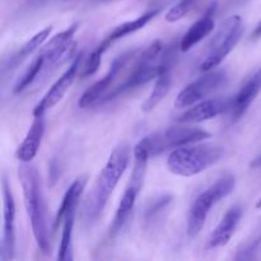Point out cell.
<instances>
[{"instance_id": "1", "label": "cell", "mask_w": 261, "mask_h": 261, "mask_svg": "<svg viewBox=\"0 0 261 261\" xmlns=\"http://www.w3.org/2000/svg\"><path fill=\"white\" fill-rule=\"evenodd\" d=\"M176 58V45L171 43L165 46L162 41L157 40L150 43L147 48L138 51L134 64L126 78L115 86L101 102L111 101L126 92L139 88L140 86L149 83L157 78L165 69H172L173 60Z\"/></svg>"}, {"instance_id": "2", "label": "cell", "mask_w": 261, "mask_h": 261, "mask_svg": "<svg viewBox=\"0 0 261 261\" xmlns=\"http://www.w3.org/2000/svg\"><path fill=\"white\" fill-rule=\"evenodd\" d=\"M18 177L22 186L25 212L30 219L36 244L41 251L47 254L50 251L47 208L37 168L31 163H22L18 168Z\"/></svg>"}, {"instance_id": "3", "label": "cell", "mask_w": 261, "mask_h": 261, "mask_svg": "<svg viewBox=\"0 0 261 261\" xmlns=\"http://www.w3.org/2000/svg\"><path fill=\"white\" fill-rule=\"evenodd\" d=\"M130 162V145L122 142L112 149L106 165L102 168L91 199L87 204L88 221L93 222L101 217L110 200V196L116 189Z\"/></svg>"}, {"instance_id": "4", "label": "cell", "mask_w": 261, "mask_h": 261, "mask_svg": "<svg viewBox=\"0 0 261 261\" xmlns=\"http://www.w3.org/2000/svg\"><path fill=\"white\" fill-rule=\"evenodd\" d=\"M224 154V148L214 144H188L173 149L167 158V168L173 175L193 177L216 165Z\"/></svg>"}, {"instance_id": "5", "label": "cell", "mask_w": 261, "mask_h": 261, "mask_svg": "<svg viewBox=\"0 0 261 261\" xmlns=\"http://www.w3.org/2000/svg\"><path fill=\"white\" fill-rule=\"evenodd\" d=\"M236 188V177L233 175H224L201 191L191 204L188 213L186 232L190 239H195L208 219L212 208L222 199L227 198Z\"/></svg>"}, {"instance_id": "6", "label": "cell", "mask_w": 261, "mask_h": 261, "mask_svg": "<svg viewBox=\"0 0 261 261\" xmlns=\"http://www.w3.org/2000/svg\"><path fill=\"white\" fill-rule=\"evenodd\" d=\"M211 133L201 127L193 126H173L168 129L160 130L143 138L134 147V149L143 150L149 155H158L166 150H173L194 143H200L209 139Z\"/></svg>"}, {"instance_id": "7", "label": "cell", "mask_w": 261, "mask_h": 261, "mask_svg": "<svg viewBox=\"0 0 261 261\" xmlns=\"http://www.w3.org/2000/svg\"><path fill=\"white\" fill-rule=\"evenodd\" d=\"M134 153V167H133L132 175H130L129 182L125 188L124 194H122L120 203L117 205L116 213H115L112 223L109 229V236L111 239L116 237L120 233L124 226L126 224L133 209H134L137 199L139 196L140 190L144 185L145 172H147V165L149 161V155L145 152L139 149L133 150Z\"/></svg>"}, {"instance_id": "8", "label": "cell", "mask_w": 261, "mask_h": 261, "mask_svg": "<svg viewBox=\"0 0 261 261\" xmlns=\"http://www.w3.org/2000/svg\"><path fill=\"white\" fill-rule=\"evenodd\" d=\"M244 31V20L240 15H231L222 22L209 45L208 55L201 63L200 70L205 73L218 68L240 42Z\"/></svg>"}, {"instance_id": "9", "label": "cell", "mask_w": 261, "mask_h": 261, "mask_svg": "<svg viewBox=\"0 0 261 261\" xmlns=\"http://www.w3.org/2000/svg\"><path fill=\"white\" fill-rule=\"evenodd\" d=\"M228 82V74L226 70H209L198 79L185 87L175 99L176 109H186L203 101L216 91L226 86Z\"/></svg>"}, {"instance_id": "10", "label": "cell", "mask_w": 261, "mask_h": 261, "mask_svg": "<svg viewBox=\"0 0 261 261\" xmlns=\"http://www.w3.org/2000/svg\"><path fill=\"white\" fill-rule=\"evenodd\" d=\"M138 51L139 50H132L117 56V58L111 63L109 71L105 74L103 78L97 81L93 86L89 87V88L82 94L81 98H79L78 101V106L81 107V109H87V107L92 106V105L97 103V102H101L102 99H103V97L114 88L112 84L116 82V79L119 78L120 74L122 73V70L126 68L127 63L137 55Z\"/></svg>"}, {"instance_id": "11", "label": "cell", "mask_w": 261, "mask_h": 261, "mask_svg": "<svg viewBox=\"0 0 261 261\" xmlns=\"http://www.w3.org/2000/svg\"><path fill=\"white\" fill-rule=\"evenodd\" d=\"M3 240L0 259L13 260L15 255V203L7 176L3 175Z\"/></svg>"}, {"instance_id": "12", "label": "cell", "mask_w": 261, "mask_h": 261, "mask_svg": "<svg viewBox=\"0 0 261 261\" xmlns=\"http://www.w3.org/2000/svg\"><path fill=\"white\" fill-rule=\"evenodd\" d=\"M81 61L82 55L76 56L73 60V63H71V65L69 66V68L61 74L60 78H58V81L51 86V88L46 92L45 96L38 101V103L36 105L35 109H33V117L45 116V114L48 110L55 107L56 105L64 98L65 93L68 92V89L70 88L73 82L75 81V76L76 74H78L79 68H81Z\"/></svg>"}, {"instance_id": "13", "label": "cell", "mask_w": 261, "mask_h": 261, "mask_svg": "<svg viewBox=\"0 0 261 261\" xmlns=\"http://www.w3.org/2000/svg\"><path fill=\"white\" fill-rule=\"evenodd\" d=\"M232 105H233V97L203 99L178 116L177 121L181 124H198V122L208 121L224 112L231 111Z\"/></svg>"}, {"instance_id": "14", "label": "cell", "mask_w": 261, "mask_h": 261, "mask_svg": "<svg viewBox=\"0 0 261 261\" xmlns=\"http://www.w3.org/2000/svg\"><path fill=\"white\" fill-rule=\"evenodd\" d=\"M78 23H73L66 30L59 32L47 43L43 45L40 54L45 59V71L50 70L53 66L58 65L61 59L66 55L69 48L73 45V38L78 31Z\"/></svg>"}, {"instance_id": "15", "label": "cell", "mask_w": 261, "mask_h": 261, "mask_svg": "<svg viewBox=\"0 0 261 261\" xmlns=\"http://www.w3.org/2000/svg\"><path fill=\"white\" fill-rule=\"evenodd\" d=\"M261 91V68L247 76L246 81L241 84L236 96H233L231 116L232 121H239L247 112L249 107L257 97Z\"/></svg>"}, {"instance_id": "16", "label": "cell", "mask_w": 261, "mask_h": 261, "mask_svg": "<svg viewBox=\"0 0 261 261\" xmlns=\"http://www.w3.org/2000/svg\"><path fill=\"white\" fill-rule=\"evenodd\" d=\"M244 216V208L241 204H234L227 211L218 226L212 232L208 241L209 249H217V247L226 246L231 239L233 237L240 222Z\"/></svg>"}, {"instance_id": "17", "label": "cell", "mask_w": 261, "mask_h": 261, "mask_svg": "<svg viewBox=\"0 0 261 261\" xmlns=\"http://www.w3.org/2000/svg\"><path fill=\"white\" fill-rule=\"evenodd\" d=\"M217 4H212L205 12V14L196 20L188 31L185 35L181 38L178 47L181 51L186 53V51L191 50L195 45H198L200 41L208 37L212 32H213L214 27H216V22H214V15H216Z\"/></svg>"}, {"instance_id": "18", "label": "cell", "mask_w": 261, "mask_h": 261, "mask_svg": "<svg viewBox=\"0 0 261 261\" xmlns=\"http://www.w3.org/2000/svg\"><path fill=\"white\" fill-rule=\"evenodd\" d=\"M45 116H35L24 139L20 143L15 153L17 160L20 163H31L33 158L37 155L43 134H45Z\"/></svg>"}, {"instance_id": "19", "label": "cell", "mask_w": 261, "mask_h": 261, "mask_svg": "<svg viewBox=\"0 0 261 261\" xmlns=\"http://www.w3.org/2000/svg\"><path fill=\"white\" fill-rule=\"evenodd\" d=\"M51 32H53V25H47V27H45L43 30L38 31L35 36H32L19 50L15 51V53L5 61L2 69L3 75H5V73L12 71L13 69L17 68V66L19 65L23 60H25L31 54L35 53L40 46H42L43 43L47 41V38L50 37Z\"/></svg>"}, {"instance_id": "20", "label": "cell", "mask_w": 261, "mask_h": 261, "mask_svg": "<svg viewBox=\"0 0 261 261\" xmlns=\"http://www.w3.org/2000/svg\"><path fill=\"white\" fill-rule=\"evenodd\" d=\"M161 12V8H155V9H150L148 12H145L144 14H142L140 17H138L137 19L129 20V22H125L119 24L117 27H115L111 32L107 35V37L105 38L102 42L106 43L107 46H111L115 41L121 40V38L126 37V36L132 35V33L138 32V31L143 30L153 18L157 17Z\"/></svg>"}, {"instance_id": "21", "label": "cell", "mask_w": 261, "mask_h": 261, "mask_svg": "<svg viewBox=\"0 0 261 261\" xmlns=\"http://www.w3.org/2000/svg\"><path fill=\"white\" fill-rule=\"evenodd\" d=\"M87 185V176H79L76 180H74V182L71 184L68 188L66 193L64 194V198L61 200L60 205H59L58 212H56L55 217V224H54V229L58 231L59 227L63 223V219L65 217V214L68 213L69 209H71L73 206H78L79 201H81V196L83 194L84 189Z\"/></svg>"}, {"instance_id": "22", "label": "cell", "mask_w": 261, "mask_h": 261, "mask_svg": "<svg viewBox=\"0 0 261 261\" xmlns=\"http://www.w3.org/2000/svg\"><path fill=\"white\" fill-rule=\"evenodd\" d=\"M172 195H161L150 200V203L145 206L143 213V222L147 229H154L155 227L162 223L168 213V209L172 205Z\"/></svg>"}, {"instance_id": "23", "label": "cell", "mask_w": 261, "mask_h": 261, "mask_svg": "<svg viewBox=\"0 0 261 261\" xmlns=\"http://www.w3.org/2000/svg\"><path fill=\"white\" fill-rule=\"evenodd\" d=\"M171 70L172 69H165L162 73L155 78L154 87H153L152 92L148 96V98L143 102L142 111L143 112H150L166 98V96L170 92L171 86H172V75H171Z\"/></svg>"}, {"instance_id": "24", "label": "cell", "mask_w": 261, "mask_h": 261, "mask_svg": "<svg viewBox=\"0 0 261 261\" xmlns=\"http://www.w3.org/2000/svg\"><path fill=\"white\" fill-rule=\"evenodd\" d=\"M76 209L78 206H73L69 209L68 213L65 214L63 219V229H61V240L60 246H59L58 252V260L68 261L73 259L71 256V240H73V229L74 223H75L76 217Z\"/></svg>"}, {"instance_id": "25", "label": "cell", "mask_w": 261, "mask_h": 261, "mask_svg": "<svg viewBox=\"0 0 261 261\" xmlns=\"http://www.w3.org/2000/svg\"><path fill=\"white\" fill-rule=\"evenodd\" d=\"M45 71V59L41 54H38L35 58V60L28 65V68L25 69L24 73L22 74L19 79H18L17 84L14 86L13 92L14 93H20V92L24 91L25 88L31 86L36 79H38V76Z\"/></svg>"}, {"instance_id": "26", "label": "cell", "mask_w": 261, "mask_h": 261, "mask_svg": "<svg viewBox=\"0 0 261 261\" xmlns=\"http://www.w3.org/2000/svg\"><path fill=\"white\" fill-rule=\"evenodd\" d=\"M109 48V46L106 43L101 42L98 46L96 47V50H93L91 53V55L87 58L86 63H84L83 70H82V78H87V76H91L98 70L99 65H101V59L102 55L105 54V51Z\"/></svg>"}, {"instance_id": "27", "label": "cell", "mask_w": 261, "mask_h": 261, "mask_svg": "<svg viewBox=\"0 0 261 261\" xmlns=\"http://www.w3.org/2000/svg\"><path fill=\"white\" fill-rule=\"evenodd\" d=\"M198 0H180L176 5H173L165 15V19L168 23H175L177 20L182 19L184 17L189 14L195 7Z\"/></svg>"}, {"instance_id": "28", "label": "cell", "mask_w": 261, "mask_h": 261, "mask_svg": "<svg viewBox=\"0 0 261 261\" xmlns=\"http://www.w3.org/2000/svg\"><path fill=\"white\" fill-rule=\"evenodd\" d=\"M260 244H261V229L260 232H257L251 240H249V241L244 245L242 249H240L239 251H237V255L234 256V259L236 260L254 259V254L256 252L257 247H259Z\"/></svg>"}, {"instance_id": "29", "label": "cell", "mask_w": 261, "mask_h": 261, "mask_svg": "<svg viewBox=\"0 0 261 261\" xmlns=\"http://www.w3.org/2000/svg\"><path fill=\"white\" fill-rule=\"evenodd\" d=\"M259 38H261V20L257 23V25L254 28L251 33V40H259Z\"/></svg>"}, {"instance_id": "30", "label": "cell", "mask_w": 261, "mask_h": 261, "mask_svg": "<svg viewBox=\"0 0 261 261\" xmlns=\"http://www.w3.org/2000/svg\"><path fill=\"white\" fill-rule=\"evenodd\" d=\"M256 208L257 209L261 208V196H260V199H259V200H257V203H256Z\"/></svg>"}]
</instances>
